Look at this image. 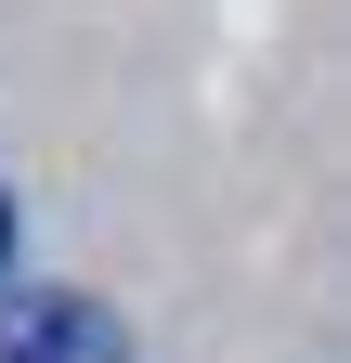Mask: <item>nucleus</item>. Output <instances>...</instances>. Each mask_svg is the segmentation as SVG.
Wrapping results in <instances>:
<instances>
[{"instance_id": "obj_1", "label": "nucleus", "mask_w": 351, "mask_h": 363, "mask_svg": "<svg viewBox=\"0 0 351 363\" xmlns=\"http://www.w3.org/2000/svg\"><path fill=\"white\" fill-rule=\"evenodd\" d=\"M0 363H130L117 311L78 298V286H26L14 311H0Z\"/></svg>"}, {"instance_id": "obj_2", "label": "nucleus", "mask_w": 351, "mask_h": 363, "mask_svg": "<svg viewBox=\"0 0 351 363\" xmlns=\"http://www.w3.org/2000/svg\"><path fill=\"white\" fill-rule=\"evenodd\" d=\"M0 272H14V195H0Z\"/></svg>"}]
</instances>
